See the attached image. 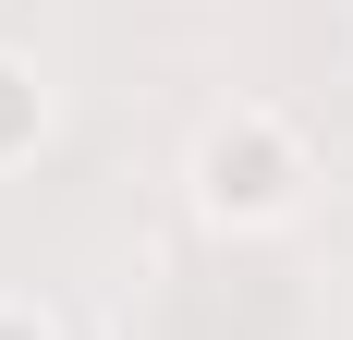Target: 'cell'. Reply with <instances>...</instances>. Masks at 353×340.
Listing matches in <instances>:
<instances>
[{"label": "cell", "mask_w": 353, "mask_h": 340, "mask_svg": "<svg viewBox=\"0 0 353 340\" xmlns=\"http://www.w3.org/2000/svg\"><path fill=\"white\" fill-rule=\"evenodd\" d=\"M37 146H49V73L25 49H0V170H25Z\"/></svg>", "instance_id": "obj_2"}, {"label": "cell", "mask_w": 353, "mask_h": 340, "mask_svg": "<svg viewBox=\"0 0 353 340\" xmlns=\"http://www.w3.org/2000/svg\"><path fill=\"white\" fill-rule=\"evenodd\" d=\"M0 340H61V316L25 304V292H0Z\"/></svg>", "instance_id": "obj_3"}, {"label": "cell", "mask_w": 353, "mask_h": 340, "mask_svg": "<svg viewBox=\"0 0 353 340\" xmlns=\"http://www.w3.org/2000/svg\"><path fill=\"white\" fill-rule=\"evenodd\" d=\"M183 195H195L208 231H281V219H305V195H317V146L292 134L268 98H232V109L195 122V146H183Z\"/></svg>", "instance_id": "obj_1"}]
</instances>
